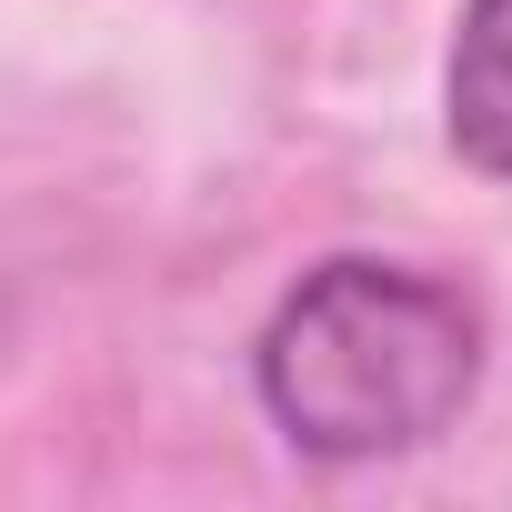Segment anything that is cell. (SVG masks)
I'll return each mask as SVG.
<instances>
[{"label":"cell","instance_id":"cell-2","mask_svg":"<svg viewBox=\"0 0 512 512\" xmlns=\"http://www.w3.org/2000/svg\"><path fill=\"white\" fill-rule=\"evenodd\" d=\"M442 131L462 171L512 181V0H462V31L442 61Z\"/></svg>","mask_w":512,"mask_h":512},{"label":"cell","instance_id":"cell-1","mask_svg":"<svg viewBox=\"0 0 512 512\" xmlns=\"http://www.w3.org/2000/svg\"><path fill=\"white\" fill-rule=\"evenodd\" d=\"M251 392L312 462H402L472 412L482 312L442 272L332 251L272 302L251 342Z\"/></svg>","mask_w":512,"mask_h":512}]
</instances>
